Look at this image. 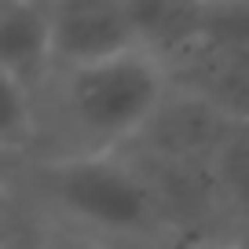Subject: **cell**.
<instances>
[{"mask_svg": "<svg viewBox=\"0 0 249 249\" xmlns=\"http://www.w3.org/2000/svg\"><path fill=\"white\" fill-rule=\"evenodd\" d=\"M0 70L37 88L52 70V22L48 4H0Z\"/></svg>", "mask_w": 249, "mask_h": 249, "instance_id": "6", "label": "cell"}, {"mask_svg": "<svg viewBox=\"0 0 249 249\" xmlns=\"http://www.w3.org/2000/svg\"><path fill=\"white\" fill-rule=\"evenodd\" d=\"M169 77L183 81L198 107H205L213 117H224L227 124H249V55L198 48L191 59L172 66Z\"/></svg>", "mask_w": 249, "mask_h": 249, "instance_id": "4", "label": "cell"}, {"mask_svg": "<svg viewBox=\"0 0 249 249\" xmlns=\"http://www.w3.org/2000/svg\"><path fill=\"white\" fill-rule=\"evenodd\" d=\"M136 22L140 48L158 59L165 70L179 66L183 59L202 48V0L198 4H172V0H128Z\"/></svg>", "mask_w": 249, "mask_h": 249, "instance_id": "5", "label": "cell"}, {"mask_svg": "<svg viewBox=\"0 0 249 249\" xmlns=\"http://www.w3.org/2000/svg\"><path fill=\"white\" fill-rule=\"evenodd\" d=\"M37 249H107V246H99V242H88V238H81V234H70V231H59V227H52V231H48V238L37 242Z\"/></svg>", "mask_w": 249, "mask_h": 249, "instance_id": "11", "label": "cell"}, {"mask_svg": "<svg viewBox=\"0 0 249 249\" xmlns=\"http://www.w3.org/2000/svg\"><path fill=\"white\" fill-rule=\"evenodd\" d=\"M224 249H249V234H238V238H231Z\"/></svg>", "mask_w": 249, "mask_h": 249, "instance_id": "12", "label": "cell"}, {"mask_svg": "<svg viewBox=\"0 0 249 249\" xmlns=\"http://www.w3.org/2000/svg\"><path fill=\"white\" fill-rule=\"evenodd\" d=\"M30 158H18V154H8L0 150V187H22L26 172H30Z\"/></svg>", "mask_w": 249, "mask_h": 249, "instance_id": "10", "label": "cell"}, {"mask_svg": "<svg viewBox=\"0 0 249 249\" xmlns=\"http://www.w3.org/2000/svg\"><path fill=\"white\" fill-rule=\"evenodd\" d=\"M26 216H22V191L0 187V249H30L26 242Z\"/></svg>", "mask_w": 249, "mask_h": 249, "instance_id": "9", "label": "cell"}, {"mask_svg": "<svg viewBox=\"0 0 249 249\" xmlns=\"http://www.w3.org/2000/svg\"><path fill=\"white\" fill-rule=\"evenodd\" d=\"M52 22V70L92 66L117 55L143 52L128 0H55Z\"/></svg>", "mask_w": 249, "mask_h": 249, "instance_id": "3", "label": "cell"}, {"mask_svg": "<svg viewBox=\"0 0 249 249\" xmlns=\"http://www.w3.org/2000/svg\"><path fill=\"white\" fill-rule=\"evenodd\" d=\"M18 191L44 205L52 227L88 242L150 238L161 216L150 176L121 154L33 161Z\"/></svg>", "mask_w": 249, "mask_h": 249, "instance_id": "2", "label": "cell"}, {"mask_svg": "<svg viewBox=\"0 0 249 249\" xmlns=\"http://www.w3.org/2000/svg\"><path fill=\"white\" fill-rule=\"evenodd\" d=\"M40 143V114H37V88L22 77L0 70V150L18 158H37Z\"/></svg>", "mask_w": 249, "mask_h": 249, "instance_id": "7", "label": "cell"}, {"mask_svg": "<svg viewBox=\"0 0 249 249\" xmlns=\"http://www.w3.org/2000/svg\"><path fill=\"white\" fill-rule=\"evenodd\" d=\"M169 81V70L147 52L48 70L37 85L40 143L33 161L117 154L158 117Z\"/></svg>", "mask_w": 249, "mask_h": 249, "instance_id": "1", "label": "cell"}, {"mask_svg": "<svg viewBox=\"0 0 249 249\" xmlns=\"http://www.w3.org/2000/svg\"><path fill=\"white\" fill-rule=\"evenodd\" d=\"M202 48L249 55V0H202Z\"/></svg>", "mask_w": 249, "mask_h": 249, "instance_id": "8", "label": "cell"}]
</instances>
